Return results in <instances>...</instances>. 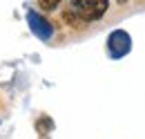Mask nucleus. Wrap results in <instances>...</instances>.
<instances>
[{
	"label": "nucleus",
	"instance_id": "1",
	"mask_svg": "<svg viewBox=\"0 0 145 139\" xmlns=\"http://www.w3.org/2000/svg\"><path fill=\"white\" fill-rule=\"evenodd\" d=\"M109 0H72V9L83 20H98L105 16Z\"/></svg>",
	"mask_w": 145,
	"mask_h": 139
},
{
	"label": "nucleus",
	"instance_id": "2",
	"mask_svg": "<svg viewBox=\"0 0 145 139\" xmlns=\"http://www.w3.org/2000/svg\"><path fill=\"white\" fill-rule=\"evenodd\" d=\"M27 20H29L31 29H34L40 38H45V40H47V38H52V25H49L42 16H38L36 11H29V14H27Z\"/></svg>",
	"mask_w": 145,
	"mask_h": 139
},
{
	"label": "nucleus",
	"instance_id": "3",
	"mask_svg": "<svg viewBox=\"0 0 145 139\" xmlns=\"http://www.w3.org/2000/svg\"><path fill=\"white\" fill-rule=\"evenodd\" d=\"M60 2H63V0H38L40 9H45V11H52V9H56Z\"/></svg>",
	"mask_w": 145,
	"mask_h": 139
},
{
	"label": "nucleus",
	"instance_id": "4",
	"mask_svg": "<svg viewBox=\"0 0 145 139\" xmlns=\"http://www.w3.org/2000/svg\"><path fill=\"white\" fill-rule=\"evenodd\" d=\"M116 2H118V5H125V2H127V0H116Z\"/></svg>",
	"mask_w": 145,
	"mask_h": 139
}]
</instances>
